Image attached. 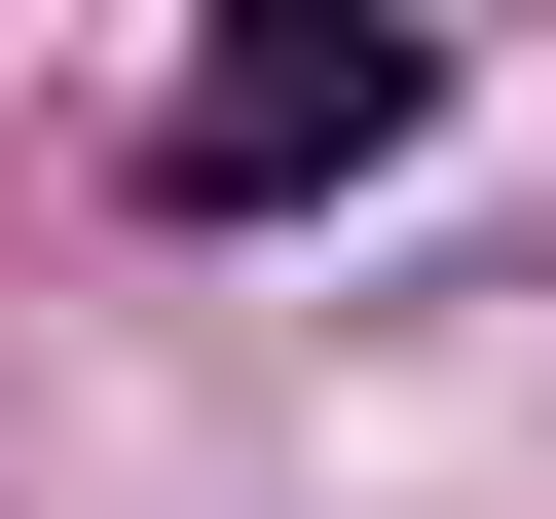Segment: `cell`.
I'll list each match as a JSON object with an SVG mask.
<instances>
[{"label": "cell", "mask_w": 556, "mask_h": 519, "mask_svg": "<svg viewBox=\"0 0 556 519\" xmlns=\"http://www.w3.org/2000/svg\"><path fill=\"white\" fill-rule=\"evenodd\" d=\"M408 112H445L408 0H223V38L149 75V186H186V223H298V186H371Z\"/></svg>", "instance_id": "1"}]
</instances>
